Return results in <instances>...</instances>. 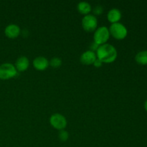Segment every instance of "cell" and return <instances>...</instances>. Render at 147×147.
<instances>
[{
	"instance_id": "1",
	"label": "cell",
	"mask_w": 147,
	"mask_h": 147,
	"mask_svg": "<svg viewBox=\"0 0 147 147\" xmlns=\"http://www.w3.org/2000/svg\"><path fill=\"white\" fill-rule=\"evenodd\" d=\"M117 50L114 46L106 43L98 47L96 50V56L103 63H111L117 58Z\"/></svg>"
},
{
	"instance_id": "2",
	"label": "cell",
	"mask_w": 147,
	"mask_h": 147,
	"mask_svg": "<svg viewBox=\"0 0 147 147\" xmlns=\"http://www.w3.org/2000/svg\"><path fill=\"white\" fill-rule=\"evenodd\" d=\"M109 30L110 35L118 40H123L128 34L127 29L121 23L117 22L111 24Z\"/></svg>"
},
{
	"instance_id": "3",
	"label": "cell",
	"mask_w": 147,
	"mask_h": 147,
	"mask_svg": "<svg viewBox=\"0 0 147 147\" xmlns=\"http://www.w3.org/2000/svg\"><path fill=\"white\" fill-rule=\"evenodd\" d=\"M110 37V32L108 27L105 26L98 27L95 30L94 34H93V40L94 42L96 43L98 45H102L107 42Z\"/></svg>"
},
{
	"instance_id": "4",
	"label": "cell",
	"mask_w": 147,
	"mask_h": 147,
	"mask_svg": "<svg viewBox=\"0 0 147 147\" xmlns=\"http://www.w3.org/2000/svg\"><path fill=\"white\" fill-rule=\"evenodd\" d=\"M17 70L14 65L11 63H3L0 65V79L9 80L14 78L17 75Z\"/></svg>"
},
{
	"instance_id": "5",
	"label": "cell",
	"mask_w": 147,
	"mask_h": 147,
	"mask_svg": "<svg viewBox=\"0 0 147 147\" xmlns=\"http://www.w3.org/2000/svg\"><path fill=\"white\" fill-rule=\"evenodd\" d=\"M50 123L54 129L57 130H64L67 126V120L63 115L54 113L50 118Z\"/></svg>"
},
{
	"instance_id": "6",
	"label": "cell",
	"mask_w": 147,
	"mask_h": 147,
	"mask_svg": "<svg viewBox=\"0 0 147 147\" xmlns=\"http://www.w3.org/2000/svg\"><path fill=\"white\" fill-rule=\"evenodd\" d=\"M98 26V20L93 14H88L84 16L82 20V27L86 32H93L96 30Z\"/></svg>"
},
{
	"instance_id": "7",
	"label": "cell",
	"mask_w": 147,
	"mask_h": 147,
	"mask_svg": "<svg viewBox=\"0 0 147 147\" xmlns=\"http://www.w3.org/2000/svg\"><path fill=\"white\" fill-rule=\"evenodd\" d=\"M96 59H97L96 53L90 50L84 52L80 57V63L83 65H93Z\"/></svg>"
},
{
	"instance_id": "8",
	"label": "cell",
	"mask_w": 147,
	"mask_h": 147,
	"mask_svg": "<svg viewBox=\"0 0 147 147\" xmlns=\"http://www.w3.org/2000/svg\"><path fill=\"white\" fill-rule=\"evenodd\" d=\"M49 61L46 57H43V56H39L34 58L33 60V66L34 68L40 71H43L45 70L48 67Z\"/></svg>"
},
{
	"instance_id": "9",
	"label": "cell",
	"mask_w": 147,
	"mask_h": 147,
	"mask_svg": "<svg viewBox=\"0 0 147 147\" xmlns=\"http://www.w3.org/2000/svg\"><path fill=\"white\" fill-rule=\"evenodd\" d=\"M20 32H21V30H20V27L18 25L11 24L6 27L5 30H4V34L8 38L14 39L20 35Z\"/></svg>"
},
{
	"instance_id": "10",
	"label": "cell",
	"mask_w": 147,
	"mask_h": 147,
	"mask_svg": "<svg viewBox=\"0 0 147 147\" xmlns=\"http://www.w3.org/2000/svg\"><path fill=\"white\" fill-rule=\"evenodd\" d=\"M15 66L16 69L17 71L19 72H24L28 69L29 66H30V61L29 59L25 56H21V57H18L17 60L15 62Z\"/></svg>"
},
{
	"instance_id": "11",
	"label": "cell",
	"mask_w": 147,
	"mask_h": 147,
	"mask_svg": "<svg viewBox=\"0 0 147 147\" xmlns=\"http://www.w3.org/2000/svg\"><path fill=\"white\" fill-rule=\"evenodd\" d=\"M122 17L121 12L119 9L116 8L111 9L107 14V19L111 24L119 22Z\"/></svg>"
},
{
	"instance_id": "12",
	"label": "cell",
	"mask_w": 147,
	"mask_h": 147,
	"mask_svg": "<svg viewBox=\"0 0 147 147\" xmlns=\"http://www.w3.org/2000/svg\"><path fill=\"white\" fill-rule=\"evenodd\" d=\"M77 9L79 13H80L82 14H84L86 16L88 15V14H90L92 8L91 6H90V4L89 3L86 2V1H81V2L78 4Z\"/></svg>"
},
{
	"instance_id": "13",
	"label": "cell",
	"mask_w": 147,
	"mask_h": 147,
	"mask_svg": "<svg viewBox=\"0 0 147 147\" xmlns=\"http://www.w3.org/2000/svg\"><path fill=\"white\" fill-rule=\"evenodd\" d=\"M135 60L136 63L142 65H147V50H142L138 53L135 56Z\"/></svg>"
},
{
	"instance_id": "14",
	"label": "cell",
	"mask_w": 147,
	"mask_h": 147,
	"mask_svg": "<svg viewBox=\"0 0 147 147\" xmlns=\"http://www.w3.org/2000/svg\"><path fill=\"white\" fill-rule=\"evenodd\" d=\"M49 65L54 68H57L61 66L62 60L59 57H55L50 60V61L49 62Z\"/></svg>"
},
{
	"instance_id": "15",
	"label": "cell",
	"mask_w": 147,
	"mask_h": 147,
	"mask_svg": "<svg viewBox=\"0 0 147 147\" xmlns=\"http://www.w3.org/2000/svg\"><path fill=\"white\" fill-rule=\"evenodd\" d=\"M58 138L61 142H66L69 139V134L67 131L61 130L59 131Z\"/></svg>"
},
{
	"instance_id": "16",
	"label": "cell",
	"mask_w": 147,
	"mask_h": 147,
	"mask_svg": "<svg viewBox=\"0 0 147 147\" xmlns=\"http://www.w3.org/2000/svg\"><path fill=\"white\" fill-rule=\"evenodd\" d=\"M103 11V8L100 5L96 6V7L93 9V13H94V14H96V15H99V14H102Z\"/></svg>"
},
{
	"instance_id": "17",
	"label": "cell",
	"mask_w": 147,
	"mask_h": 147,
	"mask_svg": "<svg viewBox=\"0 0 147 147\" xmlns=\"http://www.w3.org/2000/svg\"><path fill=\"white\" fill-rule=\"evenodd\" d=\"M93 65L95 66L96 67H101L102 65H103V63H102L101 61H100V60H98V59H96V61L94 62V63H93Z\"/></svg>"
},
{
	"instance_id": "18",
	"label": "cell",
	"mask_w": 147,
	"mask_h": 147,
	"mask_svg": "<svg viewBox=\"0 0 147 147\" xmlns=\"http://www.w3.org/2000/svg\"><path fill=\"white\" fill-rule=\"evenodd\" d=\"M98 47H99V45H98L96 43H95L94 42H93L92 43V45L90 47V48L91 49V50H90L94 52V51H96V50H97V49L98 48Z\"/></svg>"
},
{
	"instance_id": "19",
	"label": "cell",
	"mask_w": 147,
	"mask_h": 147,
	"mask_svg": "<svg viewBox=\"0 0 147 147\" xmlns=\"http://www.w3.org/2000/svg\"><path fill=\"white\" fill-rule=\"evenodd\" d=\"M144 109H145V110H146V111L147 112V100L145 101V103H144Z\"/></svg>"
}]
</instances>
